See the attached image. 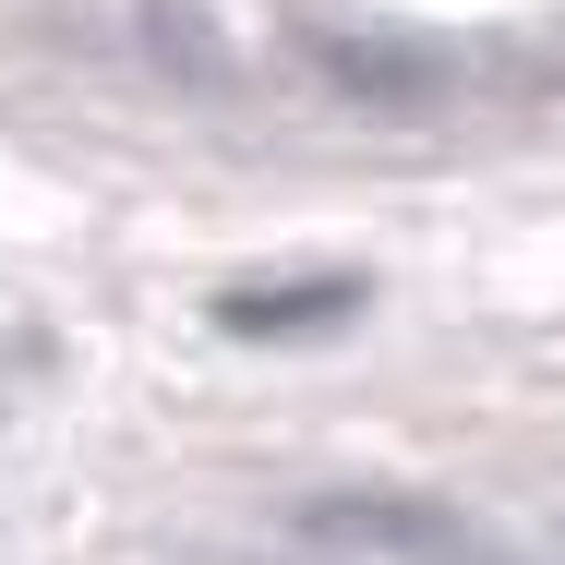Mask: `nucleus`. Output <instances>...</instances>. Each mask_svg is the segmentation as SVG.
<instances>
[{
    "instance_id": "1",
    "label": "nucleus",
    "mask_w": 565,
    "mask_h": 565,
    "mask_svg": "<svg viewBox=\"0 0 565 565\" xmlns=\"http://www.w3.org/2000/svg\"><path fill=\"white\" fill-rule=\"evenodd\" d=\"M301 542L361 554V565H554V554H518V542L469 530L446 505H422V493H313L301 505Z\"/></svg>"
},
{
    "instance_id": "2",
    "label": "nucleus",
    "mask_w": 565,
    "mask_h": 565,
    "mask_svg": "<svg viewBox=\"0 0 565 565\" xmlns=\"http://www.w3.org/2000/svg\"><path fill=\"white\" fill-rule=\"evenodd\" d=\"M313 61H326V85L349 109H385V120H434L457 97V61L434 36H326Z\"/></svg>"
},
{
    "instance_id": "3",
    "label": "nucleus",
    "mask_w": 565,
    "mask_h": 565,
    "mask_svg": "<svg viewBox=\"0 0 565 565\" xmlns=\"http://www.w3.org/2000/svg\"><path fill=\"white\" fill-rule=\"evenodd\" d=\"M145 61H157L169 85H193V97H217L228 73H241V61H228V36H217V12H205V0H145Z\"/></svg>"
},
{
    "instance_id": "4",
    "label": "nucleus",
    "mask_w": 565,
    "mask_h": 565,
    "mask_svg": "<svg viewBox=\"0 0 565 565\" xmlns=\"http://www.w3.org/2000/svg\"><path fill=\"white\" fill-rule=\"evenodd\" d=\"M361 313V277H289V289H228V326L241 338H277V326H338Z\"/></svg>"
},
{
    "instance_id": "5",
    "label": "nucleus",
    "mask_w": 565,
    "mask_h": 565,
    "mask_svg": "<svg viewBox=\"0 0 565 565\" xmlns=\"http://www.w3.org/2000/svg\"><path fill=\"white\" fill-rule=\"evenodd\" d=\"M554 565H565V542H554Z\"/></svg>"
}]
</instances>
